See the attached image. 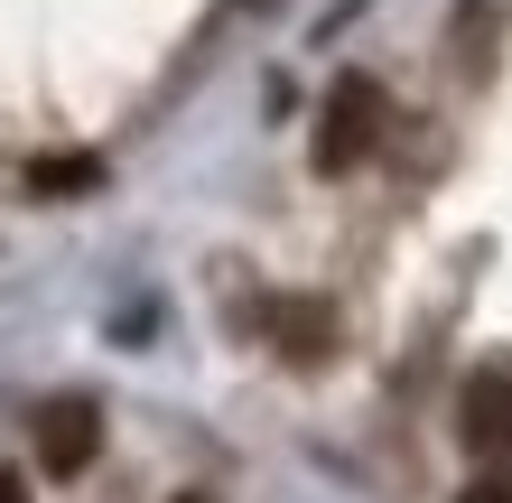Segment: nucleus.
<instances>
[{
    "label": "nucleus",
    "instance_id": "1",
    "mask_svg": "<svg viewBox=\"0 0 512 503\" xmlns=\"http://www.w3.org/2000/svg\"><path fill=\"white\" fill-rule=\"evenodd\" d=\"M382 122H391L382 84H373V75H345L336 94H326V112H317V168H326V177L364 168V159L382 150Z\"/></svg>",
    "mask_w": 512,
    "mask_h": 503
},
{
    "label": "nucleus",
    "instance_id": "2",
    "mask_svg": "<svg viewBox=\"0 0 512 503\" xmlns=\"http://www.w3.org/2000/svg\"><path fill=\"white\" fill-rule=\"evenodd\" d=\"M94 457H103V401L56 392V401L38 410V466H47V476H84Z\"/></svg>",
    "mask_w": 512,
    "mask_h": 503
},
{
    "label": "nucleus",
    "instance_id": "3",
    "mask_svg": "<svg viewBox=\"0 0 512 503\" xmlns=\"http://www.w3.org/2000/svg\"><path fill=\"white\" fill-rule=\"evenodd\" d=\"M457 429L475 457H512V373H475L457 401Z\"/></svg>",
    "mask_w": 512,
    "mask_h": 503
},
{
    "label": "nucleus",
    "instance_id": "4",
    "mask_svg": "<svg viewBox=\"0 0 512 503\" xmlns=\"http://www.w3.org/2000/svg\"><path fill=\"white\" fill-rule=\"evenodd\" d=\"M270 345H280L289 364H326V354H336V317H326V299H280V308H270Z\"/></svg>",
    "mask_w": 512,
    "mask_h": 503
},
{
    "label": "nucleus",
    "instance_id": "5",
    "mask_svg": "<svg viewBox=\"0 0 512 503\" xmlns=\"http://www.w3.org/2000/svg\"><path fill=\"white\" fill-rule=\"evenodd\" d=\"M94 159H38V168H28V187H38V196H84V187H94Z\"/></svg>",
    "mask_w": 512,
    "mask_h": 503
},
{
    "label": "nucleus",
    "instance_id": "6",
    "mask_svg": "<svg viewBox=\"0 0 512 503\" xmlns=\"http://www.w3.org/2000/svg\"><path fill=\"white\" fill-rule=\"evenodd\" d=\"M457 503H512V476H475V485H466Z\"/></svg>",
    "mask_w": 512,
    "mask_h": 503
},
{
    "label": "nucleus",
    "instance_id": "7",
    "mask_svg": "<svg viewBox=\"0 0 512 503\" xmlns=\"http://www.w3.org/2000/svg\"><path fill=\"white\" fill-rule=\"evenodd\" d=\"M0 503H28V476H10V466H0Z\"/></svg>",
    "mask_w": 512,
    "mask_h": 503
},
{
    "label": "nucleus",
    "instance_id": "8",
    "mask_svg": "<svg viewBox=\"0 0 512 503\" xmlns=\"http://www.w3.org/2000/svg\"><path fill=\"white\" fill-rule=\"evenodd\" d=\"M177 503H205V494H177Z\"/></svg>",
    "mask_w": 512,
    "mask_h": 503
}]
</instances>
